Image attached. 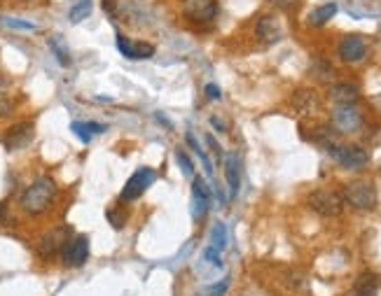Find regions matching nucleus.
<instances>
[{
    "label": "nucleus",
    "mask_w": 381,
    "mask_h": 296,
    "mask_svg": "<svg viewBox=\"0 0 381 296\" xmlns=\"http://www.w3.org/2000/svg\"><path fill=\"white\" fill-rule=\"evenodd\" d=\"M206 98L208 100H218L220 98V87H218V84H206Z\"/></svg>",
    "instance_id": "obj_33"
},
{
    "label": "nucleus",
    "mask_w": 381,
    "mask_h": 296,
    "mask_svg": "<svg viewBox=\"0 0 381 296\" xmlns=\"http://www.w3.org/2000/svg\"><path fill=\"white\" fill-rule=\"evenodd\" d=\"M175 161L180 163V168H183V173L185 175H195V163H192V159L187 157V152H185V147H175Z\"/></svg>",
    "instance_id": "obj_26"
},
{
    "label": "nucleus",
    "mask_w": 381,
    "mask_h": 296,
    "mask_svg": "<svg viewBox=\"0 0 381 296\" xmlns=\"http://www.w3.org/2000/svg\"><path fill=\"white\" fill-rule=\"evenodd\" d=\"M106 217L112 224V229H117V231L124 229V221H127V217H124V215H115V210H108Z\"/></svg>",
    "instance_id": "obj_31"
},
{
    "label": "nucleus",
    "mask_w": 381,
    "mask_h": 296,
    "mask_svg": "<svg viewBox=\"0 0 381 296\" xmlns=\"http://www.w3.org/2000/svg\"><path fill=\"white\" fill-rule=\"evenodd\" d=\"M56 198V182L49 175H40L21 193V210L28 215H42Z\"/></svg>",
    "instance_id": "obj_1"
},
{
    "label": "nucleus",
    "mask_w": 381,
    "mask_h": 296,
    "mask_svg": "<svg viewBox=\"0 0 381 296\" xmlns=\"http://www.w3.org/2000/svg\"><path fill=\"white\" fill-rule=\"evenodd\" d=\"M192 201H195V219H204L210 208V189L204 178L192 180Z\"/></svg>",
    "instance_id": "obj_13"
},
{
    "label": "nucleus",
    "mask_w": 381,
    "mask_h": 296,
    "mask_svg": "<svg viewBox=\"0 0 381 296\" xmlns=\"http://www.w3.org/2000/svg\"><path fill=\"white\" fill-rule=\"evenodd\" d=\"M328 94H330V98H332L337 105H354L356 100L360 98V91H358V87H356V84H349V82L332 84Z\"/></svg>",
    "instance_id": "obj_16"
},
{
    "label": "nucleus",
    "mask_w": 381,
    "mask_h": 296,
    "mask_svg": "<svg viewBox=\"0 0 381 296\" xmlns=\"http://www.w3.org/2000/svg\"><path fill=\"white\" fill-rule=\"evenodd\" d=\"M225 178L227 185H230V198H234L238 193V187H241V166H238V157L234 152L225 154Z\"/></svg>",
    "instance_id": "obj_17"
},
{
    "label": "nucleus",
    "mask_w": 381,
    "mask_h": 296,
    "mask_svg": "<svg viewBox=\"0 0 381 296\" xmlns=\"http://www.w3.org/2000/svg\"><path fill=\"white\" fill-rule=\"evenodd\" d=\"M206 145L210 147V150H213V157H215V161H223V159H225V152H223V147H220L218 145V140H215L213 138V135H210V133H206Z\"/></svg>",
    "instance_id": "obj_28"
},
{
    "label": "nucleus",
    "mask_w": 381,
    "mask_h": 296,
    "mask_svg": "<svg viewBox=\"0 0 381 296\" xmlns=\"http://www.w3.org/2000/svg\"><path fill=\"white\" fill-rule=\"evenodd\" d=\"M344 203H349L356 210H374L377 208V189H374L372 182L367 180H354L344 187Z\"/></svg>",
    "instance_id": "obj_2"
},
{
    "label": "nucleus",
    "mask_w": 381,
    "mask_h": 296,
    "mask_svg": "<svg viewBox=\"0 0 381 296\" xmlns=\"http://www.w3.org/2000/svg\"><path fill=\"white\" fill-rule=\"evenodd\" d=\"M337 10H339L337 3H323V5H318L316 10H311L309 16H306V21H309V26L321 28V26H325L334 14H337Z\"/></svg>",
    "instance_id": "obj_18"
},
{
    "label": "nucleus",
    "mask_w": 381,
    "mask_h": 296,
    "mask_svg": "<svg viewBox=\"0 0 381 296\" xmlns=\"http://www.w3.org/2000/svg\"><path fill=\"white\" fill-rule=\"evenodd\" d=\"M293 107L304 117H311L321 110V100H318V94L314 89H299L295 91L293 96Z\"/></svg>",
    "instance_id": "obj_14"
},
{
    "label": "nucleus",
    "mask_w": 381,
    "mask_h": 296,
    "mask_svg": "<svg viewBox=\"0 0 381 296\" xmlns=\"http://www.w3.org/2000/svg\"><path fill=\"white\" fill-rule=\"evenodd\" d=\"M68 238H71V226H59V229L45 233L42 241L38 243V252L42 254L45 259H52L66 250V245L71 243Z\"/></svg>",
    "instance_id": "obj_7"
},
{
    "label": "nucleus",
    "mask_w": 381,
    "mask_h": 296,
    "mask_svg": "<svg viewBox=\"0 0 381 296\" xmlns=\"http://www.w3.org/2000/svg\"><path fill=\"white\" fill-rule=\"evenodd\" d=\"M309 208L321 217H339L344 210V196L334 189H316L309 193Z\"/></svg>",
    "instance_id": "obj_3"
},
{
    "label": "nucleus",
    "mask_w": 381,
    "mask_h": 296,
    "mask_svg": "<svg viewBox=\"0 0 381 296\" xmlns=\"http://www.w3.org/2000/svg\"><path fill=\"white\" fill-rule=\"evenodd\" d=\"M92 0H77L75 5L71 8V12H68V19L73 21V24H79V21H84L89 14H92Z\"/></svg>",
    "instance_id": "obj_20"
},
{
    "label": "nucleus",
    "mask_w": 381,
    "mask_h": 296,
    "mask_svg": "<svg viewBox=\"0 0 381 296\" xmlns=\"http://www.w3.org/2000/svg\"><path fill=\"white\" fill-rule=\"evenodd\" d=\"M377 287H379V275H374V273H362V275L358 278V289L374 292Z\"/></svg>",
    "instance_id": "obj_27"
},
{
    "label": "nucleus",
    "mask_w": 381,
    "mask_h": 296,
    "mask_svg": "<svg viewBox=\"0 0 381 296\" xmlns=\"http://www.w3.org/2000/svg\"><path fill=\"white\" fill-rule=\"evenodd\" d=\"M49 49L54 52L56 61H59L61 66H71V54L64 49V44H59V38H49Z\"/></svg>",
    "instance_id": "obj_25"
},
{
    "label": "nucleus",
    "mask_w": 381,
    "mask_h": 296,
    "mask_svg": "<svg viewBox=\"0 0 381 296\" xmlns=\"http://www.w3.org/2000/svg\"><path fill=\"white\" fill-rule=\"evenodd\" d=\"M71 129L82 142H89L96 133H103V131H106L103 124H96V122H73Z\"/></svg>",
    "instance_id": "obj_19"
},
{
    "label": "nucleus",
    "mask_w": 381,
    "mask_h": 296,
    "mask_svg": "<svg viewBox=\"0 0 381 296\" xmlns=\"http://www.w3.org/2000/svg\"><path fill=\"white\" fill-rule=\"evenodd\" d=\"M269 5H274L276 10H281V12H290V10H295L299 5V0H267Z\"/></svg>",
    "instance_id": "obj_29"
},
{
    "label": "nucleus",
    "mask_w": 381,
    "mask_h": 296,
    "mask_svg": "<svg viewBox=\"0 0 381 296\" xmlns=\"http://www.w3.org/2000/svg\"><path fill=\"white\" fill-rule=\"evenodd\" d=\"M210 241H213V247H218V250L227 247V226L223 224V221H218V224L213 226V231H210Z\"/></svg>",
    "instance_id": "obj_24"
},
{
    "label": "nucleus",
    "mask_w": 381,
    "mask_h": 296,
    "mask_svg": "<svg viewBox=\"0 0 381 296\" xmlns=\"http://www.w3.org/2000/svg\"><path fill=\"white\" fill-rule=\"evenodd\" d=\"M255 31H258V38L265 40L267 44H274V42H278V40L283 38V26L278 24V19H276V16H271V14L260 16Z\"/></svg>",
    "instance_id": "obj_15"
},
{
    "label": "nucleus",
    "mask_w": 381,
    "mask_h": 296,
    "mask_svg": "<svg viewBox=\"0 0 381 296\" xmlns=\"http://www.w3.org/2000/svg\"><path fill=\"white\" fill-rule=\"evenodd\" d=\"M230 278H225V280L215 282V284H208V287H201L197 292V296H225V292L230 289Z\"/></svg>",
    "instance_id": "obj_23"
},
{
    "label": "nucleus",
    "mask_w": 381,
    "mask_h": 296,
    "mask_svg": "<svg viewBox=\"0 0 381 296\" xmlns=\"http://www.w3.org/2000/svg\"><path fill=\"white\" fill-rule=\"evenodd\" d=\"M155 180H157V173H155L152 168H147V166L138 168V170H136V173L132 175V178L124 182V189H122V193H119V198H122L124 203L136 201V198L143 196L145 189H150L152 182H155Z\"/></svg>",
    "instance_id": "obj_5"
},
{
    "label": "nucleus",
    "mask_w": 381,
    "mask_h": 296,
    "mask_svg": "<svg viewBox=\"0 0 381 296\" xmlns=\"http://www.w3.org/2000/svg\"><path fill=\"white\" fill-rule=\"evenodd\" d=\"M180 10L192 24H210L218 16V0H183Z\"/></svg>",
    "instance_id": "obj_6"
},
{
    "label": "nucleus",
    "mask_w": 381,
    "mask_h": 296,
    "mask_svg": "<svg viewBox=\"0 0 381 296\" xmlns=\"http://www.w3.org/2000/svg\"><path fill=\"white\" fill-rule=\"evenodd\" d=\"M351 296H377V292H367V289H358L356 294H351Z\"/></svg>",
    "instance_id": "obj_36"
},
{
    "label": "nucleus",
    "mask_w": 381,
    "mask_h": 296,
    "mask_svg": "<svg viewBox=\"0 0 381 296\" xmlns=\"http://www.w3.org/2000/svg\"><path fill=\"white\" fill-rule=\"evenodd\" d=\"M185 142H187V147H190V150L195 152V154H197L199 159H201L204 170H206V175L210 178V175H213V163L208 161V157H206V152H204V147L195 140V135H192V133H187V135H185Z\"/></svg>",
    "instance_id": "obj_21"
},
{
    "label": "nucleus",
    "mask_w": 381,
    "mask_h": 296,
    "mask_svg": "<svg viewBox=\"0 0 381 296\" xmlns=\"http://www.w3.org/2000/svg\"><path fill=\"white\" fill-rule=\"evenodd\" d=\"M89 259V238L87 236H75L64 250V264L71 269H79Z\"/></svg>",
    "instance_id": "obj_12"
},
{
    "label": "nucleus",
    "mask_w": 381,
    "mask_h": 296,
    "mask_svg": "<svg viewBox=\"0 0 381 296\" xmlns=\"http://www.w3.org/2000/svg\"><path fill=\"white\" fill-rule=\"evenodd\" d=\"M337 54L344 64H360L367 56V42L362 36H346L337 47Z\"/></svg>",
    "instance_id": "obj_11"
},
{
    "label": "nucleus",
    "mask_w": 381,
    "mask_h": 296,
    "mask_svg": "<svg viewBox=\"0 0 381 296\" xmlns=\"http://www.w3.org/2000/svg\"><path fill=\"white\" fill-rule=\"evenodd\" d=\"M24 3H31V0H24Z\"/></svg>",
    "instance_id": "obj_37"
},
{
    "label": "nucleus",
    "mask_w": 381,
    "mask_h": 296,
    "mask_svg": "<svg viewBox=\"0 0 381 296\" xmlns=\"http://www.w3.org/2000/svg\"><path fill=\"white\" fill-rule=\"evenodd\" d=\"M311 75L316 79H321V82H328V79L332 77V66H330L325 59H316L314 64H311Z\"/></svg>",
    "instance_id": "obj_22"
},
{
    "label": "nucleus",
    "mask_w": 381,
    "mask_h": 296,
    "mask_svg": "<svg viewBox=\"0 0 381 296\" xmlns=\"http://www.w3.org/2000/svg\"><path fill=\"white\" fill-rule=\"evenodd\" d=\"M328 152H330V157L339 163V166L351 168V170L365 168L369 163L367 150H362L360 145H337V142H334V145L328 147Z\"/></svg>",
    "instance_id": "obj_4"
},
{
    "label": "nucleus",
    "mask_w": 381,
    "mask_h": 296,
    "mask_svg": "<svg viewBox=\"0 0 381 296\" xmlns=\"http://www.w3.org/2000/svg\"><path fill=\"white\" fill-rule=\"evenodd\" d=\"M5 217H8V201H0V224H3Z\"/></svg>",
    "instance_id": "obj_35"
},
{
    "label": "nucleus",
    "mask_w": 381,
    "mask_h": 296,
    "mask_svg": "<svg viewBox=\"0 0 381 296\" xmlns=\"http://www.w3.org/2000/svg\"><path fill=\"white\" fill-rule=\"evenodd\" d=\"M117 49L124 59L129 61H143V59H152L155 56V44L150 42H140V40H132V38H124L117 36Z\"/></svg>",
    "instance_id": "obj_10"
},
{
    "label": "nucleus",
    "mask_w": 381,
    "mask_h": 296,
    "mask_svg": "<svg viewBox=\"0 0 381 296\" xmlns=\"http://www.w3.org/2000/svg\"><path fill=\"white\" fill-rule=\"evenodd\" d=\"M332 126L339 133H356L362 126V115L354 105H337L332 112Z\"/></svg>",
    "instance_id": "obj_8"
},
{
    "label": "nucleus",
    "mask_w": 381,
    "mask_h": 296,
    "mask_svg": "<svg viewBox=\"0 0 381 296\" xmlns=\"http://www.w3.org/2000/svg\"><path fill=\"white\" fill-rule=\"evenodd\" d=\"M210 126L218 129L220 133H227V129H230V126H227V122H223L220 117H210Z\"/></svg>",
    "instance_id": "obj_34"
},
{
    "label": "nucleus",
    "mask_w": 381,
    "mask_h": 296,
    "mask_svg": "<svg viewBox=\"0 0 381 296\" xmlns=\"http://www.w3.org/2000/svg\"><path fill=\"white\" fill-rule=\"evenodd\" d=\"M204 257H206L213 266H223V257H220V250H218V247H213V245L204 250Z\"/></svg>",
    "instance_id": "obj_30"
},
{
    "label": "nucleus",
    "mask_w": 381,
    "mask_h": 296,
    "mask_svg": "<svg viewBox=\"0 0 381 296\" xmlns=\"http://www.w3.org/2000/svg\"><path fill=\"white\" fill-rule=\"evenodd\" d=\"M33 131L36 129H33L31 122H19V124H14V126H10L3 135L5 150L19 152V150H24V147H28L33 140Z\"/></svg>",
    "instance_id": "obj_9"
},
{
    "label": "nucleus",
    "mask_w": 381,
    "mask_h": 296,
    "mask_svg": "<svg viewBox=\"0 0 381 296\" xmlns=\"http://www.w3.org/2000/svg\"><path fill=\"white\" fill-rule=\"evenodd\" d=\"M3 24L12 26V28H26V31H33V24H26V21H19V19H3Z\"/></svg>",
    "instance_id": "obj_32"
}]
</instances>
